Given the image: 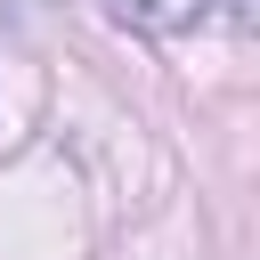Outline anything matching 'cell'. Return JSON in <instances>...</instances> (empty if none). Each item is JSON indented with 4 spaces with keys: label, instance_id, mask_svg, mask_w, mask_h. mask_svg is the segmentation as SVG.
<instances>
[{
    "label": "cell",
    "instance_id": "7a4b0ae2",
    "mask_svg": "<svg viewBox=\"0 0 260 260\" xmlns=\"http://www.w3.org/2000/svg\"><path fill=\"white\" fill-rule=\"evenodd\" d=\"M41 8H49V0H8V16H41Z\"/></svg>",
    "mask_w": 260,
    "mask_h": 260
},
{
    "label": "cell",
    "instance_id": "6da1fadb",
    "mask_svg": "<svg viewBox=\"0 0 260 260\" xmlns=\"http://www.w3.org/2000/svg\"><path fill=\"white\" fill-rule=\"evenodd\" d=\"M98 8L130 32H187V24L211 16V0H98Z\"/></svg>",
    "mask_w": 260,
    "mask_h": 260
}]
</instances>
